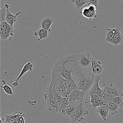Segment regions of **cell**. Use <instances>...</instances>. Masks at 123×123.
Instances as JSON below:
<instances>
[{"label":"cell","mask_w":123,"mask_h":123,"mask_svg":"<svg viewBox=\"0 0 123 123\" xmlns=\"http://www.w3.org/2000/svg\"><path fill=\"white\" fill-rule=\"evenodd\" d=\"M86 4H90L95 6L96 8L98 6V0H86Z\"/></svg>","instance_id":"obj_30"},{"label":"cell","mask_w":123,"mask_h":123,"mask_svg":"<svg viewBox=\"0 0 123 123\" xmlns=\"http://www.w3.org/2000/svg\"><path fill=\"white\" fill-rule=\"evenodd\" d=\"M50 84L52 85L53 87H54L55 91L59 96H60L62 98H66V90H65L64 88H63L62 86H61L59 85L52 84L51 82H50Z\"/></svg>","instance_id":"obj_22"},{"label":"cell","mask_w":123,"mask_h":123,"mask_svg":"<svg viewBox=\"0 0 123 123\" xmlns=\"http://www.w3.org/2000/svg\"><path fill=\"white\" fill-rule=\"evenodd\" d=\"M86 94V93L79 89L73 90L69 96V104L74 105L78 100H80L81 102H82Z\"/></svg>","instance_id":"obj_9"},{"label":"cell","mask_w":123,"mask_h":123,"mask_svg":"<svg viewBox=\"0 0 123 123\" xmlns=\"http://www.w3.org/2000/svg\"><path fill=\"white\" fill-rule=\"evenodd\" d=\"M88 114V111L84 106L83 102H81L78 105L76 106L75 110L69 117L73 123L82 122L85 120V116Z\"/></svg>","instance_id":"obj_3"},{"label":"cell","mask_w":123,"mask_h":123,"mask_svg":"<svg viewBox=\"0 0 123 123\" xmlns=\"http://www.w3.org/2000/svg\"><path fill=\"white\" fill-rule=\"evenodd\" d=\"M10 5L7 4L5 3L4 8H2L0 10V22L6 21V17L7 11V8L9 7Z\"/></svg>","instance_id":"obj_26"},{"label":"cell","mask_w":123,"mask_h":123,"mask_svg":"<svg viewBox=\"0 0 123 123\" xmlns=\"http://www.w3.org/2000/svg\"><path fill=\"white\" fill-rule=\"evenodd\" d=\"M107 33L106 34L105 40V41L110 43L114 36L118 32L121 31L119 28H110L107 27L106 28Z\"/></svg>","instance_id":"obj_15"},{"label":"cell","mask_w":123,"mask_h":123,"mask_svg":"<svg viewBox=\"0 0 123 123\" xmlns=\"http://www.w3.org/2000/svg\"><path fill=\"white\" fill-rule=\"evenodd\" d=\"M69 105V99L66 98H62V103L58 108V112L65 116V109Z\"/></svg>","instance_id":"obj_18"},{"label":"cell","mask_w":123,"mask_h":123,"mask_svg":"<svg viewBox=\"0 0 123 123\" xmlns=\"http://www.w3.org/2000/svg\"><path fill=\"white\" fill-rule=\"evenodd\" d=\"M54 65L57 67L60 74L66 80L70 81L74 79L72 71L63 65L60 60H59Z\"/></svg>","instance_id":"obj_6"},{"label":"cell","mask_w":123,"mask_h":123,"mask_svg":"<svg viewBox=\"0 0 123 123\" xmlns=\"http://www.w3.org/2000/svg\"><path fill=\"white\" fill-rule=\"evenodd\" d=\"M76 106H74V105L69 104L65 109V116L69 117L72 112L75 110Z\"/></svg>","instance_id":"obj_28"},{"label":"cell","mask_w":123,"mask_h":123,"mask_svg":"<svg viewBox=\"0 0 123 123\" xmlns=\"http://www.w3.org/2000/svg\"><path fill=\"white\" fill-rule=\"evenodd\" d=\"M123 42V36L121 33V32H118L117 34H116L111 41L110 42V43L114 45V46H117L121 44Z\"/></svg>","instance_id":"obj_21"},{"label":"cell","mask_w":123,"mask_h":123,"mask_svg":"<svg viewBox=\"0 0 123 123\" xmlns=\"http://www.w3.org/2000/svg\"><path fill=\"white\" fill-rule=\"evenodd\" d=\"M44 98L47 105L48 110L53 113L58 112L59 106L53 96L52 85L50 83L47 87L46 92L44 94Z\"/></svg>","instance_id":"obj_1"},{"label":"cell","mask_w":123,"mask_h":123,"mask_svg":"<svg viewBox=\"0 0 123 123\" xmlns=\"http://www.w3.org/2000/svg\"><path fill=\"white\" fill-rule=\"evenodd\" d=\"M50 82L52 84L60 86L66 90L67 89L68 81L60 74L57 67L55 65H54L52 70Z\"/></svg>","instance_id":"obj_4"},{"label":"cell","mask_w":123,"mask_h":123,"mask_svg":"<svg viewBox=\"0 0 123 123\" xmlns=\"http://www.w3.org/2000/svg\"><path fill=\"white\" fill-rule=\"evenodd\" d=\"M96 110L98 113L100 115L103 121L105 122H106L110 113L109 111L101 106L97 107L96 108Z\"/></svg>","instance_id":"obj_20"},{"label":"cell","mask_w":123,"mask_h":123,"mask_svg":"<svg viewBox=\"0 0 123 123\" xmlns=\"http://www.w3.org/2000/svg\"><path fill=\"white\" fill-rule=\"evenodd\" d=\"M68 81V88L66 90V98H69L70 95L71 93L75 89H78V87L77 86L76 82L74 79Z\"/></svg>","instance_id":"obj_19"},{"label":"cell","mask_w":123,"mask_h":123,"mask_svg":"<svg viewBox=\"0 0 123 123\" xmlns=\"http://www.w3.org/2000/svg\"><path fill=\"white\" fill-rule=\"evenodd\" d=\"M94 83V74L92 77L85 76L81 78L76 82L78 89L86 93V94L89 91Z\"/></svg>","instance_id":"obj_5"},{"label":"cell","mask_w":123,"mask_h":123,"mask_svg":"<svg viewBox=\"0 0 123 123\" xmlns=\"http://www.w3.org/2000/svg\"><path fill=\"white\" fill-rule=\"evenodd\" d=\"M102 78V75H95L94 74V83L89 90V91L86 93L88 95L91 94H96L100 96L102 92V89L100 88L99 85V82Z\"/></svg>","instance_id":"obj_10"},{"label":"cell","mask_w":123,"mask_h":123,"mask_svg":"<svg viewBox=\"0 0 123 123\" xmlns=\"http://www.w3.org/2000/svg\"><path fill=\"white\" fill-rule=\"evenodd\" d=\"M90 97V99L88 101H85V103H90L91 104L90 106L91 107L93 108L94 109H96L97 107L100 106V103H99L94 98L93 96V94H91L88 95Z\"/></svg>","instance_id":"obj_25"},{"label":"cell","mask_w":123,"mask_h":123,"mask_svg":"<svg viewBox=\"0 0 123 123\" xmlns=\"http://www.w3.org/2000/svg\"><path fill=\"white\" fill-rule=\"evenodd\" d=\"M113 102L119 105L120 107H123V99L122 96L113 97Z\"/></svg>","instance_id":"obj_29"},{"label":"cell","mask_w":123,"mask_h":123,"mask_svg":"<svg viewBox=\"0 0 123 123\" xmlns=\"http://www.w3.org/2000/svg\"><path fill=\"white\" fill-rule=\"evenodd\" d=\"M49 32L42 28L35 31L34 33V35L38 38V41L46 39L49 35Z\"/></svg>","instance_id":"obj_17"},{"label":"cell","mask_w":123,"mask_h":123,"mask_svg":"<svg viewBox=\"0 0 123 123\" xmlns=\"http://www.w3.org/2000/svg\"><path fill=\"white\" fill-rule=\"evenodd\" d=\"M10 7V6H9ZM8 7L7 8V11L6 17V21L11 26V27L14 29L13 26L15 23L18 20V17L22 13V11L16 12L15 14H13L9 10Z\"/></svg>","instance_id":"obj_12"},{"label":"cell","mask_w":123,"mask_h":123,"mask_svg":"<svg viewBox=\"0 0 123 123\" xmlns=\"http://www.w3.org/2000/svg\"><path fill=\"white\" fill-rule=\"evenodd\" d=\"M2 82L3 84V86H1L0 87L3 89L4 92L8 95H10V96L13 95V92L12 88L11 87V86H10L9 85L6 84V82L4 80H2Z\"/></svg>","instance_id":"obj_24"},{"label":"cell","mask_w":123,"mask_h":123,"mask_svg":"<svg viewBox=\"0 0 123 123\" xmlns=\"http://www.w3.org/2000/svg\"><path fill=\"white\" fill-rule=\"evenodd\" d=\"M71 2L74 5L77 10H79L86 4L85 0H72Z\"/></svg>","instance_id":"obj_27"},{"label":"cell","mask_w":123,"mask_h":123,"mask_svg":"<svg viewBox=\"0 0 123 123\" xmlns=\"http://www.w3.org/2000/svg\"><path fill=\"white\" fill-rule=\"evenodd\" d=\"M122 0V2L123 3V0Z\"/></svg>","instance_id":"obj_34"},{"label":"cell","mask_w":123,"mask_h":123,"mask_svg":"<svg viewBox=\"0 0 123 123\" xmlns=\"http://www.w3.org/2000/svg\"><path fill=\"white\" fill-rule=\"evenodd\" d=\"M18 85H19V82L16 81H14L12 83V86H13V87H14L18 86Z\"/></svg>","instance_id":"obj_32"},{"label":"cell","mask_w":123,"mask_h":123,"mask_svg":"<svg viewBox=\"0 0 123 123\" xmlns=\"http://www.w3.org/2000/svg\"><path fill=\"white\" fill-rule=\"evenodd\" d=\"M102 89L105 93L111 95L113 97L123 96L122 91L119 88L115 86L112 83H104L102 85Z\"/></svg>","instance_id":"obj_8"},{"label":"cell","mask_w":123,"mask_h":123,"mask_svg":"<svg viewBox=\"0 0 123 123\" xmlns=\"http://www.w3.org/2000/svg\"><path fill=\"white\" fill-rule=\"evenodd\" d=\"M53 19L49 16L45 18L44 19H43L41 23V28L47 30L49 32H50L51 31V27L53 23Z\"/></svg>","instance_id":"obj_16"},{"label":"cell","mask_w":123,"mask_h":123,"mask_svg":"<svg viewBox=\"0 0 123 123\" xmlns=\"http://www.w3.org/2000/svg\"><path fill=\"white\" fill-rule=\"evenodd\" d=\"M91 61L93 74L95 75H101L103 73L104 69L102 62L92 57L91 58Z\"/></svg>","instance_id":"obj_11"},{"label":"cell","mask_w":123,"mask_h":123,"mask_svg":"<svg viewBox=\"0 0 123 123\" xmlns=\"http://www.w3.org/2000/svg\"><path fill=\"white\" fill-rule=\"evenodd\" d=\"M14 29L6 21L0 22V35L1 40L11 41L14 36Z\"/></svg>","instance_id":"obj_2"},{"label":"cell","mask_w":123,"mask_h":123,"mask_svg":"<svg viewBox=\"0 0 123 123\" xmlns=\"http://www.w3.org/2000/svg\"><path fill=\"white\" fill-rule=\"evenodd\" d=\"M91 54L88 52L80 54L79 59V63L82 67H86L91 64Z\"/></svg>","instance_id":"obj_13"},{"label":"cell","mask_w":123,"mask_h":123,"mask_svg":"<svg viewBox=\"0 0 123 123\" xmlns=\"http://www.w3.org/2000/svg\"><path fill=\"white\" fill-rule=\"evenodd\" d=\"M0 123H2V119H1V120H0Z\"/></svg>","instance_id":"obj_33"},{"label":"cell","mask_w":123,"mask_h":123,"mask_svg":"<svg viewBox=\"0 0 123 123\" xmlns=\"http://www.w3.org/2000/svg\"><path fill=\"white\" fill-rule=\"evenodd\" d=\"M109 112L112 115H114L118 113L119 106L113 102L109 103Z\"/></svg>","instance_id":"obj_23"},{"label":"cell","mask_w":123,"mask_h":123,"mask_svg":"<svg viewBox=\"0 0 123 123\" xmlns=\"http://www.w3.org/2000/svg\"><path fill=\"white\" fill-rule=\"evenodd\" d=\"M100 106L104 108L107 111H109V103L106 102L105 101L103 100L100 104Z\"/></svg>","instance_id":"obj_31"},{"label":"cell","mask_w":123,"mask_h":123,"mask_svg":"<svg viewBox=\"0 0 123 123\" xmlns=\"http://www.w3.org/2000/svg\"><path fill=\"white\" fill-rule=\"evenodd\" d=\"M34 70V67H33V65L32 63L31 62H28L26 63H25L24 65L23 66L21 72L19 74L16 78L15 81L19 82V81L21 79V78L22 77V76L27 72H32Z\"/></svg>","instance_id":"obj_14"},{"label":"cell","mask_w":123,"mask_h":123,"mask_svg":"<svg viewBox=\"0 0 123 123\" xmlns=\"http://www.w3.org/2000/svg\"><path fill=\"white\" fill-rule=\"evenodd\" d=\"M87 6H85L80 13L85 18L91 20L94 18L98 17V14L96 13V7L90 4H86Z\"/></svg>","instance_id":"obj_7"}]
</instances>
